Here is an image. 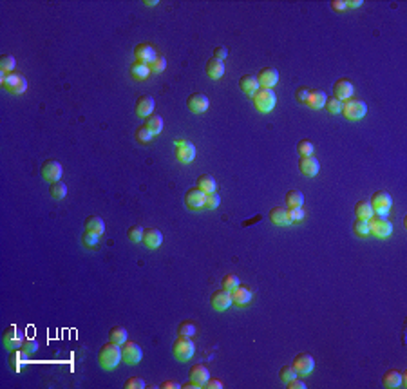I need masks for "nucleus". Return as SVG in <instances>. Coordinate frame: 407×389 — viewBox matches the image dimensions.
Returning <instances> with one entry per match:
<instances>
[{
    "instance_id": "1",
    "label": "nucleus",
    "mask_w": 407,
    "mask_h": 389,
    "mask_svg": "<svg viewBox=\"0 0 407 389\" xmlns=\"http://www.w3.org/2000/svg\"><path fill=\"white\" fill-rule=\"evenodd\" d=\"M120 362H122V348H120V344L107 342V344L101 346L100 353H98V364L103 369L112 371V369H116Z\"/></svg>"
},
{
    "instance_id": "2",
    "label": "nucleus",
    "mask_w": 407,
    "mask_h": 389,
    "mask_svg": "<svg viewBox=\"0 0 407 389\" xmlns=\"http://www.w3.org/2000/svg\"><path fill=\"white\" fill-rule=\"evenodd\" d=\"M0 84L11 95H22L28 89V80L18 72H9V74L0 72Z\"/></svg>"
},
{
    "instance_id": "3",
    "label": "nucleus",
    "mask_w": 407,
    "mask_h": 389,
    "mask_svg": "<svg viewBox=\"0 0 407 389\" xmlns=\"http://www.w3.org/2000/svg\"><path fill=\"white\" fill-rule=\"evenodd\" d=\"M251 98H253V105H255V109L259 112H262V114L272 112L274 111L275 103H277V96H275L274 89H264V87H261Z\"/></svg>"
},
{
    "instance_id": "4",
    "label": "nucleus",
    "mask_w": 407,
    "mask_h": 389,
    "mask_svg": "<svg viewBox=\"0 0 407 389\" xmlns=\"http://www.w3.org/2000/svg\"><path fill=\"white\" fill-rule=\"evenodd\" d=\"M172 353L179 362H188L195 353V344L192 337H178L172 344Z\"/></svg>"
},
{
    "instance_id": "5",
    "label": "nucleus",
    "mask_w": 407,
    "mask_h": 389,
    "mask_svg": "<svg viewBox=\"0 0 407 389\" xmlns=\"http://www.w3.org/2000/svg\"><path fill=\"white\" fill-rule=\"evenodd\" d=\"M342 114L347 120H362L368 114V105H366V101L358 100V98H349V100L342 101Z\"/></svg>"
},
{
    "instance_id": "6",
    "label": "nucleus",
    "mask_w": 407,
    "mask_h": 389,
    "mask_svg": "<svg viewBox=\"0 0 407 389\" xmlns=\"http://www.w3.org/2000/svg\"><path fill=\"white\" fill-rule=\"evenodd\" d=\"M174 147H176V160L179 163H192L195 160V147L194 143H190L188 139L179 138L174 141Z\"/></svg>"
},
{
    "instance_id": "7",
    "label": "nucleus",
    "mask_w": 407,
    "mask_h": 389,
    "mask_svg": "<svg viewBox=\"0 0 407 389\" xmlns=\"http://www.w3.org/2000/svg\"><path fill=\"white\" fill-rule=\"evenodd\" d=\"M369 223V233H373L375 237L378 239H385L393 233V225H391L385 217L382 216H373L371 219H368Z\"/></svg>"
},
{
    "instance_id": "8",
    "label": "nucleus",
    "mask_w": 407,
    "mask_h": 389,
    "mask_svg": "<svg viewBox=\"0 0 407 389\" xmlns=\"http://www.w3.org/2000/svg\"><path fill=\"white\" fill-rule=\"evenodd\" d=\"M369 203H371V208H373L375 214H376V216H382V217H385V214L391 210V205H393L391 195L387 194V192H384V190L375 192V194L371 195Z\"/></svg>"
},
{
    "instance_id": "9",
    "label": "nucleus",
    "mask_w": 407,
    "mask_h": 389,
    "mask_svg": "<svg viewBox=\"0 0 407 389\" xmlns=\"http://www.w3.org/2000/svg\"><path fill=\"white\" fill-rule=\"evenodd\" d=\"M141 357H143V351H141V348L136 342L127 340L125 344H122V360L125 364L134 366V364H138L141 360Z\"/></svg>"
},
{
    "instance_id": "10",
    "label": "nucleus",
    "mask_w": 407,
    "mask_h": 389,
    "mask_svg": "<svg viewBox=\"0 0 407 389\" xmlns=\"http://www.w3.org/2000/svg\"><path fill=\"white\" fill-rule=\"evenodd\" d=\"M62 174H63V167H62L60 162L56 160H47L42 165V178L49 183H55V181H60Z\"/></svg>"
},
{
    "instance_id": "11",
    "label": "nucleus",
    "mask_w": 407,
    "mask_h": 389,
    "mask_svg": "<svg viewBox=\"0 0 407 389\" xmlns=\"http://www.w3.org/2000/svg\"><path fill=\"white\" fill-rule=\"evenodd\" d=\"M2 340H4V346H6L7 350H17L24 342V331L20 328H17L15 324H11V326L4 331Z\"/></svg>"
},
{
    "instance_id": "12",
    "label": "nucleus",
    "mask_w": 407,
    "mask_h": 389,
    "mask_svg": "<svg viewBox=\"0 0 407 389\" xmlns=\"http://www.w3.org/2000/svg\"><path fill=\"white\" fill-rule=\"evenodd\" d=\"M293 369L297 371V375H310L315 369V360L310 353H299L291 362Z\"/></svg>"
},
{
    "instance_id": "13",
    "label": "nucleus",
    "mask_w": 407,
    "mask_h": 389,
    "mask_svg": "<svg viewBox=\"0 0 407 389\" xmlns=\"http://www.w3.org/2000/svg\"><path fill=\"white\" fill-rule=\"evenodd\" d=\"M205 201H207V194L201 189H190L187 194H185V205L188 206L190 210H201L205 208Z\"/></svg>"
},
{
    "instance_id": "14",
    "label": "nucleus",
    "mask_w": 407,
    "mask_h": 389,
    "mask_svg": "<svg viewBox=\"0 0 407 389\" xmlns=\"http://www.w3.org/2000/svg\"><path fill=\"white\" fill-rule=\"evenodd\" d=\"M255 78L261 87H264V89H272V87L277 85V82H279V71L274 69V67H264V69L259 71V74H257Z\"/></svg>"
},
{
    "instance_id": "15",
    "label": "nucleus",
    "mask_w": 407,
    "mask_h": 389,
    "mask_svg": "<svg viewBox=\"0 0 407 389\" xmlns=\"http://www.w3.org/2000/svg\"><path fill=\"white\" fill-rule=\"evenodd\" d=\"M299 170H301L302 176L313 178V176H317L318 170H320V163H318V160L313 158V156H301V160H299Z\"/></svg>"
},
{
    "instance_id": "16",
    "label": "nucleus",
    "mask_w": 407,
    "mask_h": 389,
    "mask_svg": "<svg viewBox=\"0 0 407 389\" xmlns=\"http://www.w3.org/2000/svg\"><path fill=\"white\" fill-rule=\"evenodd\" d=\"M210 304L216 311H224L228 310L230 304H232V293L226 292V290H218L212 293V299H210Z\"/></svg>"
},
{
    "instance_id": "17",
    "label": "nucleus",
    "mask_w": 407,
    "mask_h": 389,
    "mask_svg": "<svg viewBox=\"0 0 407 389\" xmlns=\"http://www.w3.org/2000/svg\"><path fill=\"white\" fill-rule=\"evenodd\" d=\"M187 105H188V109L192 112H195V114H201V112H207L208 111V105H210V101H208V96L207 95L194 93V95L188 96V100H187Z\"/></svg>"
},
{
    "instance_id": "18",
    "label": "nucleus",
    "mask_w": 407,
    "mask_h": 389,
    "mask_svg": "<svg viewBox=\"0 0 407 389\" xmlns=\"http://www.w3.org/2000/svg\"><path fill=\"white\" fill-rule=\"evenodd\" d=\"M333 93H335V98H339L341 101H346L349 100V98H353L355 89H353V84L347 78H342V80H339V82L333 85Z\"/></svg>"
},
{
    "instance_id": "19",
    "label": "nucleus",
    "mask_w": 407,
    "mask_h": 389,
    "mask_svg": "<svg viewBox=\"0 0 407 389\" xmlns=\"http://www.w3.org/2000/svg\"><path fill=\"white\" fill-rule=\"evenodd\" d=\"M134 56H136V62H141V64L151 65L157 55H156V49H154L152 45L140 44V45H136V49H134Z\"/></svg>"
},
{
    "instance_id": "20",
    "label": "nucleus",
    "mask_w": 407,
    "mask_h": 389,
    "mask_svg": "<svg viewBox=\"0 0 407 389\" xmlns=\"http://www.w3.org/2000/svg\"><path fill=\"white\" fill-rule=\"evenodd\" d=\"M188 378L194 384H197L199 388H203V386H205V382H207L208 378H210V373H208L207 366H203V364H194V366L190 367Z\"/></svg>"
},
{
    "instance_id": "21",
    "label": "nucleus",
    "mask_w": 407,
    "mask_h": 389,
    "mask_svg": "<svg viewBox=\"0 0 407 389\" xmlns=\"http://www.w3.org/2000/svg\"><path fill=\"white\" fill-rule=\"evenodd\" d=\"M147 248L151 250H156L157 246H161L163 243V233L157 230V228H147L143 232V241H141Z\"/></svg>"
},
{
    "instance_id": "22",
    "label": "nucleus",
    "mask_w": 407,
    "mask_h": 389,
    "mask_svg": "<svg viewBox=\"0 0 407 389\" xmlns=\"http://www.w3.org/2000/svg\"><path fill=\"white\" fill-rule=\"evenodd\" d=\"M251 297H253V293H251L250 288H246V286H237V288L232 292V302H234L235 306H248L251 302Z\"/></svg>"
},
{
    "instance_id": "23",
    "label": "nucleus",
    "mask_w": 407,
    "mask_h": 389,
    "mask_svg": "<svg viewBox=\"0 0 407 389\" xmlns=\"http://www.w3.org/2000/svg\"><path fill=\"white\" fill-rule=\"evenodd\" d=\"M154 111V98L149 95H143L136 101V114L141 118H149Z\"/></svg>"
},
{
    "instance_id": "24",
    "label": "nucleus",
    "mask_w": 407,
    "mask_h": 389,
    "mask_svg": "<svg viewBox=\"0 0 407 389\" xmlns=\"http://www.w3.org/2000/svg\"><path fill=\"white\" fill-rule=\"evenodd\" d=\"M239 87H241V91L248 96H253L257 91L261 89V85H259V82H257V78L251 76V74H245V76H241Z\"/></svg>"
},
{
    "instance_id": "25",
    "label": "nucleus",
    "mask_w": 407,
    "mask_h": 389,
    "mask_svg": "<svg viewBox=\"0 0 407 389\" xmlns=\"http://www.w3.org/2000/svg\"><path fill=\"white\" fill-rule=\"evenodd\" d=\"M326 93L324 91H320V89H310V96H308V101H306V105L310 107V109H322L324 107V103H326Z\"/></svg>"
},
{
    "instance_id": "26",
    "label": "nucleus",
    "mask_w": 407,
    "mask_h": 389,
    "mask_svg": "<svg viewBox=\"0 0 407 389\" xmlns=\"http://www.w3.org/2000/svg\"><path fill=\"white\" fill-rule=\"evenodd\" d=\"M382 384H384V388H387V389L400 388V386H404V378H402V373L395 371V369H389V371L384 375V378H382Z\"/></svg>"
},
{
    "instance_id": "27",
    "label": "nucleus",
    "mask_w": 407,
    "mask_h": 389,
    "mask_svg": "<svg viewBox=\"0 0 407 389\" xmlns=\"http://www.w3.org/2000/svg\"><path fill=\"white\" fill-rule=\"evenodd\" d=\"M270 221L274 223V225H277V227H288V225H291L290 219H288V214H286V208H282V206H275V208L270 210Z\"/></svg>"
},
{
    "instance_id": "28",
    "label": "nucleus",
    "mask_w": 407,
    "mask_h": 389,
    "mask_svg": "<svg viewBox=\"0 0 407 389\" xmlns=\"http://www.w3.org/2000/svg\"><path fill=\"white\" fill-rule=\"evenodd\" d=\"M207 74L212 78V80H219V78H223L224 64L221 60H218V58H210V60L207 62Z\"/></svg>"
},
{
    "instance_id": "29",
    "label": "nucleus",
    "mask_w": 407,
    "mask_h": 389,
    "mask_svg": "<svg viewBox=\"0 0 407 389\" xmlns=\"http://www.w3.org/2000/svg\"><path fill=\"white\" fill-rule=\"evenodd\" d=\"M85 230L101 235V233L105 232V223H103V219L98 216H89L87 219H85Z\"/></svg>"
},
{
    "instance_id": "30",
    "label": "nucleus",
    "mask_w": 407,
    "mask_h": 389,
    "mask_svg": "<svg viewBox=\"0 0 407 389\" xmlns=\"http://www.w3.org/2000/svg\"><path fill=\"white\" fill-rule=\"evenodd\" d=\"M216 187H218V183H216L214 176H210V174H201L199 178H197V189H201L205 194L216 192Z\"/></svg>"
},
{
    "instance_id": "31",
    "label": "nucleus",
    "mask_w": 407,
    "mask_h": 389,
    "mask_svg": "<svg viewBox=\"0 0 407 389\" xmlns=\"http://www.w3.org/2000/svg\"><path fill=\"white\" fill-rule=\"evenodd\" d=\"M355 214H357V219H371V217L375 216L373 208H371V203H369L368 199H360L355 205Z\"/></svg>"
},
{
    "instance_id": "32",
    "label": "nucleus",
    "mask_w": 407,
    "mask_h": 389,
    "mask_svg": "<svg viewBox=\"0 0 407 389\" xmlns=\"http://www.w3.org/2000/svg\"><path fill=\"white\" fill-rule=\"evenodd\" d=\"M130 74H132V78H136V80H147L149 74H151V67L147 65V64H141V62H134L132 65H130Z\"/></svg>"
},
{
    "instance_id": "33",
    "label": "nucleus",
    "mask_w": 407,
    "mask_h": 389,
    "mask_svg": "<svg viewBox=\"0 0 407 389\" xmlns=\"http://www.w3.org/2000/svg\"><path fill=\"white\" fill-rule=\"evenodd\" d=\"M145 120H147L145 127L149 129L154 136H157V134L163 130V118L161 116H157V114H151V116L145 118Z\"/></svg>"
},
{
    "instance_id": "34",
    "label": "nucleus",
    "mask_w": 407,
    "mask_h": 389,
    "mask_svg": "<svg viewBox=\"0 0 407 389\" xmlns=\"http://www.w3.org/2000/svg\"><path fill=\"white\" fill-rule=\"evenodd\" d=\"M109 340L114 342V344H125L127 342V329L123 326H114V328L109 331Z\"/></svg>"
},
{
    "instance_id": "35",
    "label": "nucleus",
    "mask_w": 407,
    "mask_h": 389,
    "mask_svg": "<svg viewBox=\"0 0 407 389\" xmlns=\"http://www.w3.org/2000/svg\"><path fill=\"white\" fill-rule=\"evenodd\" d=\"M302 203H304V194H302L301 190H290V192L286 194V205H288V208H299V206H302Z\"/></svg>"
},
{
    "instance_id": "36",
    "label": "nucleus",
    "mask_w": 407,
    "mask_h": 389,
    "mask_svg": "<svg viewBox=\"0 0 407 389\" xmlns=\"http://www.w3.org/2000/svg\"><path fill=\"white\" fill-rule=\"evenodd\" d=\"M49 194L53 199H63L67 195V187L63 181H55V183H51L49 187Z\"/></svg>"
},
{
    "instance_id": "37",
    "label": "nucleus",
    "mask_w": 407,
    "mask_h": 389,
    "mask_svg": "<svg viewBox=\"0 0 407 389\" xmlns=\"http://www.w3.org/2000/svg\"><path fill=\"white\" fill-rule=\"evenodd\" d=\"M15 65H17V60H15V56L13 55H2L0 56V72H6V74H9V72H13Z\"/></svg>"
},
{
    "instance_id": "38",
    "label": "nucleus",
    "mask_w": 407,
    "mask_h": 389,
    "mask_svg": "<svg viewBox=\"0 0 407 389\" xmlns=\"http://www.w3.org/2000/svg\"><path fill=\"white\" fill-rule=\"evenodd\" d=\"M324 109L329 112V114H341L342 112V101L339 98H326V103H324Z\"/></svg>"
},
{
    "instance_id": "39",
    "label": "nucleus",
    "mask_w": 407,
    "mask_h": 389,
    "mask_svg": "<svg viewBox=\"0 0 407 389\" xmlns=\"http://www.w3.org/2000/svg\"><path fill=\"white\" fill-rule=\"evenodd\" d=\"M221 286H223V290H226V292H234L237 286H239V277L237 275H234V273H228V275H224L223 281H221Z\"/></svg>"
},
{
    "instance_id": "40",
    "label": "nucleus",
    "mask_w": 407,
    "mask_h": 389,
    "mask_svg": "<svg viewBox=\"0 0 407 389\" xmlns=\"http://www.w3.org/2000/svg\"><path fill=\"white\" fill-rule=\"evenodd\" d=\"M353 233L358 235V237H366L369 235V223L366 219H357L353 223Z\"/></svg>"
},
{
    "instance_id": "41",
    "label": "nucleus",
    "mask_w": 407,
    "mask_h": 389,
    "mask_svg": "<svg viewBox=\"0 0 407 389\" xmlns=\"http://www.w3.org/2000/svg\"><path fill=\"white\" fill-rule=\"evenodd\" d=\"M143 228L140 227V225H134V227H130L127 230V237L128 241H132V243H141L143 241Z\"/></svg>"
},
{
    "instance_id": "42",
    "label": "nucleus",
    "mask_w": 407,
    "mask_h": 389,
    "mask_svg": "<svg viewBox=\"0 0 407 389\" xmlns=\"http://www.w3.org/2000/svg\"><path fill=\"white\" fill-rule=\"evenodd\" d=\"M195 335V326L190 321H185L178 326V337H194Z\"/></svg>"
},
{
    "instance_id": "43",
    "label": "nucleus",
    "mask_w": 407,
    "mask_h": 389,
    "mask_svg": "<svg viewBox=\"0 0 407 389\" xmlns=\"http://www.w3.org/2000/svg\"><path fill=\"white\" fill-rule=\"evenodd\" d=\"M134 136H136V139H138L140 143H151L152 139H154V134H152L145 125L136 129V134H134Z\"/></svg>"
},
{
    "instance_id": "44",
    "label": "nucleus",
    "mask_w": 407,
    "mask_h": 389,
    "mask_svg": "<svg viewBox=\"0 0 407 389\" xmlns=\"http://www.w3.org/2000/svg\"><path fill=\"white\" fill-rule=\"evenodd\" d=\"M22 350H11V355H9V364H11V369L15 371H20V366H22Z\"/></svg>"
},
{
    "instance_id": "45",
    "label": "nucleus",
    "mask_w": 407,
    "mask_h": 389,
    "mask_svg": "<svg viewBox=\"0 0 407 389\" xmlns=\"http://www.w3.org/2000/svg\"><path fill=\"white\" fill-rule=\"evenodd\" d=\"M149 67H151V72H154V74L163 72L165 69H167V60H165V56H156L154 62H152Z\"/></svg>"
},
{
    "instance_id": "46",
    "label": "nucleus",
    "mask_w": 407,
    "mask_h": 389,
    "mask_svg": "<svg viewBox=\"0 0 407 389\" xmlns=\"http://www.w3.org/2000/svg\"><path fill=\"white\" fill-rule=\"evenodd\" d=\"M20 350H22L24 355H33L34 351L38 350V342H36L34 339H24Z\"/></svg>"
},
{
    "instance_id": "47",
    "label": "nucleus",
    "mask_w": 407,
    "mask_h": 389,
    "mask_svg": "<svg viewBox=\"0 0 407 389\" xmlns=\"http://www.w3.org/2000/svg\"><path fill=\"white\" fill-rule=\"evenodd\" d=\"M279 378L282 382H290V380L297 378V371L293 369V366H282L279 371Z\"/></svg>"
},
{
    "instance_id": "48",
    "label": "nucleus",
    "mask_w": 407,
    "mask_h": 389,
    "mask_svg": "<svg viewBox=\"0 0 407 389\" xmlns=\"http://www.w3.org/2000/svg\"><path fill=\"white\" fill-rule=\"evenodd\" d=\"M221 205V195L218 192H212V194H207V201H205V208L208 210H216L218 206Z\"/></svg>"
},
{
    "instance_id": "49",
    "label": "nucleus",
    "mask_w": 407,
    "mask_h": 389,
    "mask_svg": "<svg viewBox=\"0 0 407 389\" xmlns=\"http://www.w3.org/2000/svg\"><path fill=\"white\" fill-rule=\"evenodd\" d=\"M123 386H125V389H145L147 388V382L143 380V378H140V377H132V378H128V380L123 384Z\"/></svg>"
},
{
    "instance_id": "50",
    "label": "nucleus",
    "mask_w": 407,
    "mask_h": 389,
    "mask_svg": "<svg viewBox=\"0 0 407 389\" xmlns=\"http://www.w3.org/2000/svg\"><path fill=\"white\" fill-rule=\"evenodd\" d=\"M297 150L301 156H312L313 154V143L310 139H301L299 145H297Z\"/></svg>"
},
{
    "instance_id": "51",
    "label": "nucleus",
    "mask_w": 407,
    "mask_h": 389,
    "mask_svg": "<svg viewBox=\"0 0 407 389\" xmlns=\"http://www.w3.org/2000/svg\"><path fill=\"white\" fill-rule=\"evenodd\" d=\"M82 239H84V245L85 246H89V248H94V246L100 243V235H98V233H93V232H87V230H85V233H84V237H82Z\"/></svg>"
},
{
    "instance_id": "52",
    "label": "nucleus",
    "mask_w": 407,
    "mask_h": 389,
    "mask_svg": "<svg viewBox=\"0 0 407 389\" xmlns=\"http://www.w3.org/2000/svg\"><path fill=\"white\" fill-rule=\"evenodd\" d=\"M286 214H288L290 223H297V221H302V219H304V210H302V206H299V208H288Z\"/></svg>"
},
{
    "instance_id": "53",
    "label": "nucleus",
    "mask_w": 407,
    "mask_h": 389,
    "mask_svg": "<svg viewBox=\"0 0 407 389\" xmlns=\"http://www.w3.org/2000/svg\"><path fill=\"white\" fill-rule=\"evenodd\" d=\"M203 388L205 389H221L223 388V382H221L219 378H208Z\"/></svg>"
},
{
    "instance_id": "54",
    "label": "nucleus",
    "mask_w": 407,
    "mask_h": 389,
    "mask_svg": "<svg viewBox=\"0 0 407 389\" xmlns=\"http://www.w3.org/2000/svg\"><path fill=\"white\" fill-rule=\"evenodd\" d=\"M295 95H297V100L301 101V103H306L308 96H310V89H306V87H299Z\"/></svg>"
},
{
    "instance_id": "55",
    "label": "nucleus",
    "mask_w": 407,
    "mask_h": 389,
    "mask_svg": "<svg viewBox=\"0 0 407 389\" xmlns=\"http://www.w3.org/2000/svg\"><path fill=\"white\" fill-rule=\"evenodd\" d=\"M286 388L288 389H306V384L302 382V380H299V378H293V380H290V382L286 384Z\"/></svg>"
},
{
    "instance_id": "56",
    "label": "nucleus",
    "mask_w": 407,
    "mask_h": 389,
    "mask_svg": "<svg viewBox=\"0 0 407 389\" xmlns=\"http://www.w3.org/2000/svg\"><path fill=\"white\" fill-rule=\"evenodd\" d=\"M226 56H228V49H226V47H216V49H214V58L223 62Z\"/></svg>"
},
{
    "instance_id": "57",
    "label": "nucleus",
    "mask_w": 407,
    "mask_h": 389,
    "mask_svg": "<svg viewBox=\"0 0 407 389\" xmlns=\"http://www.w3.org/2000/svg\"><path fill=\"white\" fill-rule=\"evenodd\" d=\"M331 7H333L335 11H346L347 2L346 0H333V2H331Z\"/></svg>"
},
{
    "instance_id": "58",
    "label": "nucleus",
    "mask_w": 407,
    "mask_h": 389,
    "mask_svg": "<svg viewBox=\"0 0 407 389\" xmlns=\"http://www.w3.org/2000/svg\"><path fill=\"white\" fill-rule=\"evenodd\" d=\"M161 388L163 389H176V388H179V384L178 382H172V380H167V382L161 384Z\"/></svg>"
},
{
    "instance_id": "59",
    "label": "nucleus",
    "mask_w": 407,
    "mask_h": 389,
    "mask_svg": "<svg viewBox=\"0 0 407 389\" xmlns=\"http://www.w3.org/2000/svg\"><path fill=\"white\" fill-rule=\"evenodd\" d=\"M362 6V0H351V2H347V7L349 9H357V7Z\"/></svg>"
},
{
    "instance_id": "60",
    "label": "nucleus",
    "mask_w": 407,
    "mask_h": 389,
    "mask_svg": "<svg viewBox=\"0 0 407 389\" xmlns=\"http://www.w3.org/2000/svg\"><path fill=\"white\" fill-rule=\"evenodd\" d=\"M181 388H183V389H197V388H199V386H197V384H194V382H192V380H190V378H188V382H187V384H183Z\"/></svg>"
},
{
    "instance_id": "61",
    "label": "nucleus",
    "mask_w": 407,
    "mask_h": 389,
    "mask_svg": "<svg viewBox=\"0 0 407 389\" xmlns=\"http://www.w3.org/2000/svg\"><path fill=\"white\" fill-rule=\"evenodd\" d=\"M157 0H145V6H156Z\"/></svg>"
}]
</instances>
